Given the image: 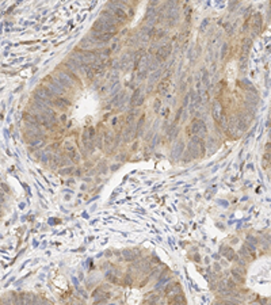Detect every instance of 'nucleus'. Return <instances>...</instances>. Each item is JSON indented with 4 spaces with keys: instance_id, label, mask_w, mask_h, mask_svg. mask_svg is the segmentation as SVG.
<instances>
[{
    "instance_id": "1",
    "label": "nucleus",
    "mask_w": 271,
    "mask_h": 305,
    "mask_svg": "<svg viewBox=\"0 0 271 305\" xmlns=\"http://www.w3.org/2000/svg\"><path fill=\"white\" fill-rule=\"evenodd\" d=\"M42 86L45 88H48L49 91H52L56 96H65L67 95V88H64L63 86L56 80L54 76H46L43 80Z\"/></svg>"
},
{
    "instance_id": "2",
    "label": "nucleus",
    "mask_w": 271,
    "mask_h": 305,
    "mask_svg": "<svg viewBox=\"0 0 271 305\" xmlns=\"http://www.w3.org/2000/svg\"><path fill=\"white\" fill-rule=\"evenodd\" d=\"M95 138H96V133L94 129H87L83 132L81 140H83V147H84V149L87 152H92L96 148Z\"/></svg>"
},
{
    "instance_id": "3",
    "label": "nucleus",
    "mask_w": 271,
    "mask_h": 305,
    "mask_svg": "<svg viewBox=\"0 0 271 305\" xmlns=\"http://www.w3.org/2000/svg\"><path fill=\"white\" fill-rule=\"evenodd\" d=\"M115 31H117L115 26H111L110 23H107V22L100 19V18L98 21H95V23L92 25V33H110V34H113Z\"/></svg>"
},
{
    "instance_id": "4",
    "label": "nucleus",
    "mask_w": 271,
    "mask_h": 305,
    "mask_svg": "<svg viewBox=\"0 0 271 305\" xmlns=\"http://www.w3.org/2000/svg\"><path fill=\"white\" fill-rule=\"evenodd\" d=\"M190 133L191 136H198V137H203L206 134V125L202 119H194L190 125Z\"/></svg>"
},
{
    "instance_id": "5",
    "label": "nucleus",
    "mask_w": 271,
    "mask_h": 305,
    "mask_svg": "<svg viewBox=\"0 0 271 305\" xmlns=\"http://www.w3.org/2000/svg\"><path fill=\"white\" fill-rule=\"evenodd\" d=\"M169 53H171V46L169 45H161L157 49V53H156V60H157L159 63H160V61H164V60L169 56Z\"/></svg>"
},
{
    "instance_id": "6",
    "label": "nucleus",
    "mask_w": 271,
    "mask_h": 305,
    "mask_svg": "<svg viewBox=\"0 0 271 305\" xmlns=\"http://www.w3.org/2000/svg\"><path fill=\"white\" fill-rule=\"evenodd\" d=\"M53 106L58 107L60 110H65L70 106V102L68 100L65 96H57V98L53 100Z\"/></svg>"
},
{
    "instance_id": "7",
    "label": "nucleus",
    "mask_w": 271,
    "mask_h": 305,
    "mask_svg": "<svg viewBox=\"0 0 271 305\" xmlns=\"http://www.w3.org/2000/svg\"><path fill=\"white\" fill-rule=\"evenodd\" d=\"M92 39H95L96 42H107V41H110V39L113 38V34H110V33H94L92 35H90Z\"/></svg>"
},
{
    "instance_id": "8",
    "label": "nucleus",
    "mask_w": 271,
    "mask_h": 305,
    "mask_svg": "<svg viewBox=\"0 0 271 305\" xmlns=\"http://www.w3.org/2000/svg\"><path fill=\"white\" fill-rule=\"evenodd\" d=\"M100 19L106 21L107 23H110L111 26H115V27H117L118 25H119V22H118V21L115 19V18L113 16V14H111L110 11H103L102 15H100Z\"/></svg>"
},
{
    "instance_id": "9",
    "label": "nucleus",
    "mask_w": 271,
    "mask_h": 305,
    "mask_svg": "<svg viewBox=\"0 0 271 305\" xmlns=\"http://www.w3.org/2000/svg\"><path fill=\"white\" fill-rule=\"evenodd\" d=\"M211 114H213V118H214L216 121H220V119L224 117L222 115V107H221V105H220L218 102H214V103H213Z\"/></svg>"
},
{
    "instance_id": "10",
    "label": "nucleus",
    "mask_w": 271,
    "mask_h": 305,
    "mask_svg": "<svg viewBox=\"0 0 271 305\" xmlns=\"http://www.w3.org/2000/svg\"><path fill=\"white\" fill-rule=\"evenodd\" d=\"M168 86H169V77H168V75H167L164 79H163L160 83L157 84V90H159V92L160 94H166V91H167V88H168Z\"/></svg>"
},
{
    "instance_id": "11",
    "label": "nucleus",
    "mask_w": 271,
    "mask_h": 305,
    "mask_svg": "<svg viewBox=\"0 0 271 305\" xmlns=\"http://www.w3.org/2000/svg\"><path fill=\"white\" fill-rule=\"evenodd\" d=\"M262 29V16L260 14H255L254 16V30L255 33H259Z\"/></svg>"
},
{
    "instance_id": "12",
    "label": "nucleus",
    "mask_w": 271,
    "mask_h": 305,
    "mask_svg": "<svg viewBox=\"0 0 271 305\" xmlns=\"http://www.w3.org/2000/svg\"><path fill=\"white\" fill-rule=\"evenodd\" d=\"M251 46H252V39L251 38H245L243 42V56H247L248 52H250Z\"/></svg>"
},
{
    "instance_id": "13",
    "label": "nucleus",
    "mask_w": 271,
    "mask_h": 305,
    "mask_svg": "<svg viewBox=\"0 0 271 305\" xmlns=\"http://www.w3.org/2000/svg\"><path fill=\"white\" fill-rule=\"evenodd\" d=\"M125 96H126V94H125V92H121V94H118L115 96V98H114V100H113V105L115 106V107H119L121 105H122V102H123V98H125Z\"/></svg>"
},
{
    "instance_id": "14",
    "label": "nucleus",
    "mask_w": 271,
    "mask_h": 305,
    "mask_svg": "<svg viewBox=\"0 0 271 305\" xmlns=\"http://www.w3.org/2000/svg\"><path fill=\"white\" fill-rule=\"evenodd\" d=\"M144 123H145V118L144 117H141L140 119H138L137 122V126H136V132H137V136H141L142 134V129H144Z\"/></svg>"
},
{
    "instance_id": "15",
    "label": "nucleus",
    "mask_w": 271,
    "mask_h": 305,
    "mask_svg": "<svg viewBox=\"0 0 271 305\" xmlns=\"http://www.w3.org/2000/svg\"><path fill=\"white\" fill-rule=\"evenodd\" d=\"M140 94H141V90H140V88H137V90L133 92V96H132V100H130V103H132L133 106H136V105L138 103V100H140V98H141Z\"/></svg>"
},
{
    "instance_id": "16",
    "label": "nucleus",
    "mask_w": 271,
    "mask_h": 305,
    "mask_svg": "<svg viewBox=\"0 0 271 305\" xmlns=\"http://www.w3.org/2000/svg\"><path fill=\"white\" fill-rule=\"evenodd\" d=\"M176 130H178V128H176L175 125H174V126H171V129H169V132H168L169 138H171V140H172V138H175V136L178 134V132H176Z\"/></svg>"
},
{
    "instance_id": "17",
    "label": "nucleus",
    "mask_w": 271,
    "mask_h": 305,
    "mask_svg": "<svg viewBox=\"0 0 271 305\" xmlns=\"http://www.w3.org/2000/svg\"><path fill=\"white\" fill-rule=\"evenodd\" d=\"M226 52H228V45H224V48H222V50H221L222 58H224V57H226Z\"/></svg>"
},
{
    "instance_id": "18",
    "label": "nucleus",
    "mask_w": 271,
    "mask_h": 305,
    "mask_svg": "<svg viewBox=\"0 0 271 305\" xmlns=\"http://www.w3.org/2000/svg\"><path fill=\"white\" fill-rule=\"evenodd\" d=\"M164 37V33L163 31H157L156 33V35H155V39H160V38H163Z\"/></svg>"
},
{
    "instance_id": "19",
    "label": "nucleus",
    "mask_w": 271,
    "mask_h": 305,
    "mask_svg": "<svg viewBox=\"0 0 271 305\" xmlns=\"http://www.w3.org/2000/svg\"><path fill=\"white\" fill-rule=\"evenodd\" d=\"M117 123H118V119H117V118H113V119H111V125H113V126H115Z\"/></svg>"
},
{
    "instance_id": "20",
    "label": "nucleus",
    "mask_w": 271,
    "mask_h": 305,
    "mask_svg": "<svg viewBox=\"0 0 271 305\" xmlns=\"http://www.w3.org/2000/svg\"><path fill=\"white\" fill-rule=\"evenodd\" d=\"M268 137H270V140H271V130H270V133H268Z\"/></svg>"
}]
</instances>
